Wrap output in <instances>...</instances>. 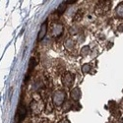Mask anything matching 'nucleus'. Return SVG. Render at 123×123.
Returning <instances> with one entry per match:
<instances>
[{"mask_svg": "<svg viewBox=\"0 0 123 123\" xmlns=\"http://www.w3.org/2000/svg\"><path fill=\"white\" fill-rule=\"evenodd\" d=\"M65 98H66V94L64 93L63 91H60V90L56 91L55 93L53 94V97H52L53 104L55 105H61L62 104H64Z\"/></svg>", "mask_w": 123, "mask_h": 123, "instance_id": "f257e3e1", "label": "nucleus"}, {"mask_svg": "<svg viewBox=\"0 0 123 123\" xmlns=\"http://www.w3.org/2000/svg\"><path fill=\"white\" fill-rule=\"evenodd\" d=\"M43 107H44V105L43 104V101H40V100L34 99L32 102H31V109H32L33 113L35 115L39 114L40 112L43 110Z\"/></svg>", "mask_w": 123, "mask_h": 123, "instance_id": "f03ea898", "label": "nucleus"}, {"mask_svg": "<svg viewBox=\"0 0 123 123\" xmlns=\"http://www.w3.org/2000/svg\"><path fill=\"white\" fill-rule=\"evenodd\" d=\"M75 80V75L70 73V72H66L63 76H62V84L65 88H71V86L73 85Z\"/></svg>", "mask_w": 123, "mask_h": 123, "instance_id": "7ed1b4c3", "label": "nucleus"}, {"mask_svg": "<svg viewBox=\"0 0 123 123\" xmlns=\"http://www.w3.org/2000/svg\"><path fill=\"white\" fill-rule=\"evenodd\" d=\"M27 114V109L24 105H19L18 110H17V122H20L24 119V117Z\"/></svg>", "mask_w": 123, "mask_h": 123, "instance_id": "20e7f679", "label": "nucleus"}, {"mask_svg": "<svg viewBox=\"0 0 123 123\" xmlns=\"http://www.w3.org/2000/svg\"><path fill=\"white\" fill-rule=\"evenodd\" d=\"M62 33H63V26L62 25H60V24L53 25L52 29H51V34H52L53 37H59Z\"/></svg>", "mask_w": 123, "mask_h": 123, "instance_id": "39448f33", "label": "nucleus"}, {"mask_svg": "<svg viewBox=\"0 0 123 123\" xmlns=\"http://www.w3.org/2000/svg\"><path fill=\"white\" fill-rule=\"evenodd\" d=\"M81 96H82V92L79 88H74L71 90L70 92V97L73 100L75 101H78L80 98H81Z\"/></svg>", "mask_w": 123, "mask_h": 123, "instance_id": "423d86ee", "label": "nucleus"}, {"mask_svg": "<svg viewBox=\"0 0 123 123\" xmlns=\"http://www.w3.org/2000/svg\"><path fill=\"white\" fill-rule=\"evenodd\" d=\"M46 33H47V26H46V22H44L42 25V27H40V30L38 32V36H37V40H38V42H39V40H42L45 37Z\"/></svg>", "mask_w": 123, "mask_h": 123, "instance_id": "0eeeda50", "label": "nucleus"}, {"mask_svg": "<svg viewBox=\"0 0 123 123\" xmlns=\"http://www.w3.org/2000/svg\"><path fill=\"white\" fill-rule=\"evenodd\" d=\"M115 14H116V16H117L118 18L123 19V2L119 3L118 6L116 7V9H115Z\"/></svg>", "mask_w": 123, "mask_h": 123, "instance_id": "6e6552de", "label": "nucleus"}, {"mask_svg": "<svg viewBox=\"0 0 123 123\" xmlns=\"http://www.w3.org/2000/svg\"><path fill=\"white\" fill-rule=\"evenodd\" d=\"M65 9H66V3L63 2V3H61V4L59 5V7L57 8V12H58L59 14H62V13L65 11Z\"/></svg>", "mask_w": 123, "mask_h": 123, "instance_id": "1a4fd4ad", "label": "nucleus"}, {"mask_svg": "<svg viewBox=\"0 0 123 123\" xmlns=\"http://www.w3.org/2000/svg\"><path fill=\"white\" fill-rule=\"evenodd\" d=\"M90 71H91V65L90 64H84L83 67H82V72L87 74L90 72Z\"/></svg>", "mask_w": 123, "mask_h": 123, "instance_id": "9d476101", "label": "nucleus"}, {"mask_svg": "<svg viewBox=\"0 0 123 123\" xmlns=\"http://www.w3.org/2000/svg\"><path fill=\"white\" fill-rule=\"evenodd\" d=\"M89 51H90V47L89 46H84L81 50V55L82 56H86L89 53Z\"/></svg>", "mask_w": 123, "mask_h": 123, "instance_id": "9b49d317", "label": "nucleus"}, {"mask_svg": "<svg viewBox=\"0 0 123 123\" xmlns=\"http://www.w3.org/2000/svg\"><path fill=\"white\" fill-rule=\"evenodd\" d=\"M63 105H64V108H63L64 111H67V110L72 108V104H70V101H66L65 104H63Z\"/></svg>", "mask_w": 123, "mask_h": 123, "instance_id": "f8f14e48", "label": "nucleus"}, {"mask_svg": "<svg viewBox=\"0 0 123 123\" xmlns=\"http://www.w3.org/2000/svg\"><path fill=\"white\" fill-rule=\"evenodd\" d=\"M35 64H36V61H35V59L33 58L32 60H31V65H30V71H31V69H33L34 67H35Z\"/></svg>", "mask_w": 123, "mask_h": 123, "instance_id": "ddd939ff", "label": "nucleus"}, {"mask_svg": "<svg viewBox=\"0 0 123 123\" xmlns=\"http://www.w3.org/2000/svg\"><path fill=\"white\" fill-rule=\"evenodd\" d=\"M66 4H72V3H75L77 2V0H67V1H64Z\"/></svg>", "mask_w": 123, "mask_h": 123, "instance_id": "4468645a", "label": "nucleus"}, {"mask_svg": "<svg viewBox=\"0 0 123 123\" xmlns=\"http://www.w3.org/2000/svg\"><path fill=\"white\" fill-rule=\"evenodd\" d=\"M58 123H70L68 119H63V120H60Z\"/></svg>", "mask_w": 123, "mask_h": 123, "instance_id": "2eb2a0df", "label": "nucleus"}, {"mask_svg": "<svg viewBox=\"0 0 123 123\" xmlns=\"http://www.w3.org/2000/svg\"><path fill=\"white\" fill-rule=\"evenodd\" d=\"M120 26H121V27H119V28H118V30H119V31H123V24H122V25H120Z\"/></svg>", "mask_w": 123, "mask_h": 123, "instance_id": "dca6fc26", "label": "nucleus"}]
</instances>
